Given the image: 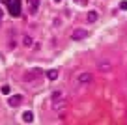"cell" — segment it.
Segmentation results:
<instances>
[{
  "label": "cell",
  "mask_w": 127,
  "mask_h": 125,
  "mask_svg": "<svg viewBox=\"0 0 127 125\" xmlns=\"http://www.w3.org/2000/svg\"><path fill=\"white\" fill-rule=\"evenodd\" d=\"M6 4H8V9L13 17L21 15V0H6Z\"/></svg>",
  "instance_id": "obj_1"
},
{
  "label": "cell",
  "mask_w": 127,
  "mask_h": 125,
  "mask_svg": "<svg viewBox=\"0 0 127 125\" xmlns=\"http://www.w3.org/2000/svg\"><path fill=\"white\" fill-rule=\"evenodd\" d=\"M88 35V32H86V28H77V30H73V34H71V39H75V41H79V39H84Z\"/></svg>",
  "instance_id": "obj_2"
},
{
  "label": "cell",
  "mask_w": 127,
  "mask_h": 125,
  "mask_svg": "<svg viewBox=\"0 0 127 125\" xmlns=\"http://www.w3.org/2000/svg\"><path fill=\"white\" fill-rule=\"evenodd\" d=\"M41 73H43L41 69H34V71H30L28 75H24V80H26V82H28V80H34V78H37Z\"/></svg>",
  "instance_id": "obj_3"
},
{
  "label": "cell",
  "mask_w": 127,
  "mask_h": 125,
  "mask_svg": "<svg viewBox=\"0 0 127 125\" xmlns=\"http://www.w3.org/2000/svg\"><path fill=\"white\" fill-rule=\"evenodd\" d=\"M21 103H23V95L17 94V95H11V97H9V105L11 106H19Z\"/></svg>",
  "instance_id": "obj_4"
},
{
  "label": "cell",
  "mask_w": 127,
  "mask_h": 125,
  "mask_svg": "<svg viewBox=\"0 0 127 125\" xmlns=\"http://www.w3.org/2000/svg\"><path fill=\"white\" fill-rule=\"evenodd\" d=\"M23 121H24V123H30V121H34V112H30V110H24V112H23Z\"/></svg>",
  "instance_id": "obj_5"
},
{
  "label": "cell",
  "mask_w": 127,
  "mask_h": 125,
  "mask_svg": "<svg viewBox=\"0 0 127 125\" xmlns=\"http://www.w3.org/2000/svg\"><path fill=\"white\" fill-rule=\"evenodd\" d=\"M90 80H92V75L90 73H80L79 75V82H80V84H88Z\"/></svg>",
  "instance_id": "obj_6"
},
{
  "label": "cell",
  "mask_w": 127,
  "mask_h": 125,
  "mask_svg": "<svg viewBox=\"0 0 127 125\" xmlns=\"http://www.w3.org/2000/svg\"><path fill=\"white\" fill-rule=\"evenodd\" d=\"M30 4V13H37V6H39V0H28Z\"/></svg>",
  "instance_id": "obj_7"
},
{
  "label": "cell",
  "mask_w": 127,
  "mask_h": 125,
  "mask_svg": "<svg viewBox=\"0 0 127 125\" xmlns=\"http://www.w3.org/2000/svg\"><path fill=\"white\" fill-rule=\"evenodd\" d=\"M97 11H94V9H92V11H88V23H95V21H97Z\"/></svg>",
  "instance_id": "obj_8"
},
{
  "label": "cell",
  "mask_w": 127,
  "mask_h": 125,
  "mask_svg": "<svg viewBox=\"0 0 127 125\" xmlns=\"http://www.w3.org/2000/svg\"><path fill=\"white\" fill-rule=\"evenodd\" d=\"M97 69H101V71H110V63H108V62H99V63H97Z\"/></svg>",
  "instance_id": "obj_9"
},
{
  "label": "cell",
  "mask_w": 127,
  "mask_h": 125,
  "mask_svg": "<svg viewBox=\"0 0 127 125\" xmlns=\"http://www.w3.org/2000/svg\"><path fill=\"white\" fill-rule=\"evenodd\" d=\"M47 78H49V80H56V78H58V71H56V69L47 71Z\"/></svg>",
  "instance_id": "obj_10"
},
{
  "label": "cell",
  "mask_w": 127,
  "mask_h": 125,
  "mask_svg": "<svg viewBox=\"0 0 127 125\" xmlns=\"http://www.w3.org/2000/svg\"><path fill=\"white\" fill-rule=\"evenodd\" d=\"M23 45H24V47H30V45H32V39L28 37V35H24V39H23Z\"/></svg>",
  "instance_id": "obj_11"
},
{
  "label": "cell",
  "mask_w": 127,
  "mask_h": 125,
  "mask_svg": "<svg viewBox=\"0 0 127 125\" xmlns=\"http://www.w3.org/2000/svg\"><path fill=\"white\" fill-rule=\"evenodd\" d=\"M9 92H11V88H9L8 84H6V86H2V94H4V95H9Z\"/></svg>",
  "instance_id": "obj_12"
},
{
  "label": "cell",
  "mask_w": 127,
  "mask_h": 125,
  "mask_svg": "<svg viewBox=\"0 0 127 125\" xmlns=\"http://www.w3.org/2000/svg\"><path fill=\"white\" fill-rule=\"evenodd\" d=\"M60 97H62V95H60V92H54V94H52V101H54V103L58 101Z\"/></svg>",
  "instance_id": "obj_13"
},
{
  "label": "cell",
  "mask_w": 127,
  "mask_h": 125,
  "mask_svg": "<svg viewBox=\"0 0 127 125\" xmlns=\"http://www.w3.org/2000/svg\"><path fill=\"white\" fill-rule=\"evenodd\" d=\"M120 9H123V11H127V0H123L122 4H120Z\"/></svg>",
  "instance_id": "obj_14"
},
{
  "label": "cell",
  "mask_w": 127,
  "mask_h": 125,
  "mask_svg": "<svg viewBox=\"0 0 127 125\" xmlns=\"http://www.w3.org/2000/svg\"><path fill=\"white\" fill-rule=\"evenodd\" d=\"M77 4H80V6H84V4H88V0H77Z\"/></svg>",
  "instance_id": "obj_15"
},
{
  "label": "cell",
  "mask_w": 127,
  "mask_h": 125,
  "mask_svg": "<svg viewBox=\"0 0 127 125\" xmlns=\"http://www.w3.org/2000/svg\"><path fill=\"white\" fill-rule=\"evenodd\" d=\"M2 15H4V13H2V8H0V19H2Z\"/></svg>",
  "instance_id": "obj_16"
},
{
  "label": "cell",
  "mask_w": 127,
  "mask_h": 125,
  "mask_svg": "<svg viewBox=\"0 0 127 125\" xmlns=\"http://www.w3.org/2000/svg\"><path fill=\"white\" fill-rule=\"evenodd\" d=\"M54 2H60V0H54Z\"/></svg>",
  "instance_id": "obj_17"
}]
</instances>
